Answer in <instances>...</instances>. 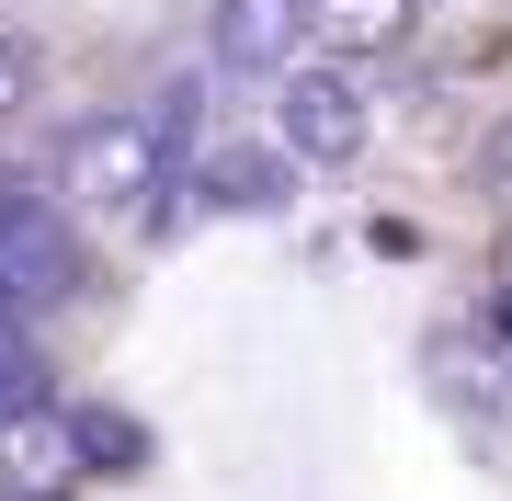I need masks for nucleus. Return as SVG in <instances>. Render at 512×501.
Instances as JSON below:
<instances>
[{
	"instance_id": "8",
	"label": "nucleus",
	"mask_w": 512,
	"mask_h": 501,
	"mask_svg": "<svg viewBox=\"0 0 512 501\" xmlns=\"http://www.w3.org/2000/svg\"><path fill=\"white\" fill-rule=\"evenodd\" d=\"M23 103H35V35L0 23V114H23Z\"/></svg>"
},
{
	"instance_id": "5",
	"label": "nucleus",
	"mask_w": 512,
	"mask_h": 501,
	"mask_svg": "<svg viewBox=\"0 0 512 501\" xmlns=\"http://www.w3.org/2000/svg\"><path fill=\"white\" fill-rule=\"evenodd\" d=\"M308 0H217V69H285Z\"/></svg>"
},
{
	"instance_id": "2",
	"label": "nucleus",
	"mask_w": 512,
	"mask_h": 501,
	"mask_svg": "<svg viewBox=\"0 0 512 501\" xmlns=\"http://www.w3.org/2000/svg\"><path fill=\"white\" fill-rule=\"evenodd\" d=\"M80 285V251H69V217H57L46 183L0 171V319H35Z\"/></svg>"
},
{
	"instance_id": "1",
	"label": "nucleus",
	"mask_w": 512,
	"mask_h": 501,
	"mask_svg": "<svg viewBox=\"0 0 512 501\" xmlns=\"http://www.w3.org/2000/svg\"><path fill=\"white\" fill-rule=\"evenodd\" d=\"M183 103H194V92L137 103V114H92V126L69 137V160H57L69 205H92V217H137V205L171 183V160H183V126H194Z\"/></svg>"
},
{
	"instance_id": "6",
	"label": "nucleus",
	"mask_w": 512,
	"mask_h": 501,
	"mask_svg": "<svg viewBox=\"0 0 512 501\" xmlns=\"http://www.w3.org/2000/svg\"><path fill=\"white\" fill-rule=\"evenodd\" d=\"M308 23H319L342 57H365V46H387V35L410 23V0H308Z\"/></svg>"
},
{
	"instance_id": "4",
	"label": "nucleus",
	"mask_w": 512,
	"mask_h": 501,
	"mask_svg": "<svg viewBox=\"0 0 512 501\" xmlns=\"http://www.w3.org/2000/svg\"><path fill=\"white\" fill-rule=\"evenodd\" d=\"M183 183L205 205H239V217H262V205H285L296 194V149H205Z\"/></svg>"
},
{
	"instance_id": "7",
	"label": "nucleus",
	"mask_w": 512,
	"mask_h": 501,
	"mask_svg": "<svg viewBox=\"0 0 512 501\" xmlns=\"http://www.w3.org/2000/svg\"><path fill=\"white\" fill-rule=\"evenodd\" d=\"M69 456H92V467H137V422H114V410H69Z\"/></svg>"
},
{
	"instance_id": "3",
	"label": "nucleus",
	"mask_w": 512,
	"mask_h": 501,
	"mask_svg": "<svg viewBox=\"0 0 512 501\" xmlns=\"http://www.w3.org/2000/svg\"><path fill=\"white\" fill-rule=\"evenodd\" d=\"M274 126H285V149H296V160H353L376 114H365V80H353V69H296Z\"/></svg>"
}]
</instances>
